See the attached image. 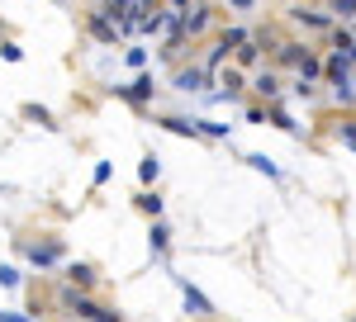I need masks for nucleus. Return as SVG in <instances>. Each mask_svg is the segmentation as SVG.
Instances as JSON below:
<instances>
[{"label": "nucleus", "mask_w": 356, "mask_h": 322, "mask_svg": "<svg viewBox=\"0 0 356 322\" xmlns=\"http://www.w3.org/2000/svg\"><path fill=\"white\" fill-rule=\"evenodd\" d=\"M181 294H186V308H191L195 318H209V313H214V303H209V298L200 294V289H191V285H181Z\"/></svg>", "instance_id": "f257e3e1"}, {"label": "nucleus", "mask_w": 356, "mask_h": 322, "mask_svg": "<svg viewBox=\"0 0 356 322\" xmlns=\"http://www.w3.org/2000/svg\"><path fill=\"white\" fill-rule=\"evenodd\" d=\"M290 15H295V19H300L304 28H332V15H318V10H304V5H295Z\"/></svg>", "instance_id": "f03ea898"}, {"label": "nucleus", "mask_w": 356, "mask_h": 322, "mask_svg": "<svg viewBox=\"0 0 356 322\" xmlns=\"http://www.w3.org/2000/svg\"><path fill=\"white\" fill-rule=\"evenodd\" d=\"M200 85H204V71H181V76H176V90H186V95H191V90H200Z\"/></svg>", "instance_id": "7ed1b4c3"}, {"label": "nucleus", "mask_w": 356, "mask_h": 322, "mask_svg": "<svg viewBox=\"0 0 356 322\" xmlns=\"http://www.w3.org/2000/svg\"><path fill=\"white\" fill-rule=\"evenodd\" d=\"M29 261H33V266H53L57 246H29Z\"/></svg>", "instance_id": "20e7f679"}, {"label": "nucleus", "mask_w": 356, "mask_h": 322, "mask_svg": "<svg viewBox=\"0 0 356 322\" xmlns=\"http://www.w3.org/2000/svg\"><path fill=\"white\" fill-rule=\"evenodd\" d=\"M247 166H252V171H261V176H280V166H275V161H266V157H247Z\"/></svg>", "instance_id": "39448f33"}, {"label": "nucleus", "mask_w": 356, "mask_h": 322, "mask_svg": "<svg viewBox=\"0 0 356 322\" xmlns=\"http://www.w3.org/2000/svg\"><path fill=\"white\" fill-rule=\"evenodd\" d=\"M252 85H257V90H261L266 100H275V90H280V85H275V76H271V71H261V76L252 80Z\"/></svg>", "instance_id": "423d86ee"}, {"label": "nucleus", "mask_w": 356, "mask_h": 322, "mask_svg": "<svg viewBox=\"0 0 356 322\" xmlns=\"http://www.w3.org/2000/svg\"><path fill=\"white\" fill-rule=\"evenodd\" d=\"M166 242H171V232H166V223H152V251H157V256L166 251Z\"/></svg>", "instance_id": "0eeeda50"}, {"label": "nucleus", "mask_w": 356, "mask_h": 322, "mask_svg": "<svg viewBox=\"0 0 356 322\" xmlns=\"http://www.w3.org/2000/svg\"><path fill=\"white\" fill-rule=\"evenodd\" d=\"M195 128H200V133H209V137H228V124H209V119H195Z\"/></svg>", "instance_id": "6e6552de"}, {"label": "nucleus", "mask_w": 356, "mask_h": 322, "mask_svg": "<svg viewBox=\"0 0 356 322\" xmlns=\"http://www.w3.org/2000/svg\"><path fill=\"white\" fill-rule=\"evenodd\" d=\"M124 95H134V100H147V95H152V80H147V76H143V80H134V85H129Z\"/></svg>", "instance_id": "1a4fd4ad"}, {"label": "nucleus", "mask_w": 356, "mask_h": 322, "mask_svg": "<svg viewBox=\"0 0 356 322\" xmlns=\"http://www.w3.org/2000/svg\"><path fill=\"white\" fill-rule=\"evenodd\" d=\"M223 57H228V43H223V38H219V43H214V48H209V62H204V67H209V71H214V67H219Z\"/></svg>", "instance_id": "9d476101"}, {"label": "nucleus", "mask_w": 356, "mask_h": 322, "mask_svg": "<svg viewBox=\"0 0 356 322\" xmlns=\"http://www.w3.org/2000/svg\"><path fill=\"white\" fill-rule=\"evenodd\" d=\"M157 171H162L157 157H143V166H138V176H143V180H157Z\"/></svg>", "instance_id": "9b49d317"}, {"label": "nucleus", "mask_w": 356, "mask_h": 322, "mask_svg": "<svg viewBox=\"0 0 356 322\" xmlns=\"http://www.w3.org/2000/svg\"><path fill=\"white\" fill-rule=\"evenodd\" d=\"M67 275H72L76 285H90V280H95V270H90V266H72V270H67Z\"/></svg>", "instance_id": "f8f14e48"}, {"label": "nucleus", "mask_w": 356, "mask_h": 322, "mask_svg": "<svg viewBox=\"0 0 356 322\" xmlns=\"http://www.w3.org/2000/svg\"><path fill=\"white\" fill-rule=\"evenodd\" d=\"M0 285H5V289H15V285H19V270H15V266H0Z\"/></svg>", "instance_id": "ddd939ff"}, {"label": "nucleus", "mask_w": 356, "mask_h": 322, "mask_svg": "<svg viewBox=\"0 0 356 322\" xmlns=\"http://www.w3.org/2000/svg\"><path fill=\"white\" fill-rule=\"evenodd\" d=\"M332 15H342V19H352V15H356V0H332Z\"/></svg>", "instance_id": "4468645a"}, {"label": "nucleus", "mask_w": 356, "mask_h": 322, "mask_svg": "<svg viewBox=\"0 0 356 322\" xmlns=\"http://www.w3.org/2000/svg\"><path fill=\"white\" fill-rule=\"evenodd\" d=\"M204 24H209V10H195V15H191V24H186V28H191V33H200Z\"/></svg>", "instance_id": "2eb2a0df"}, {"label": "nucleus", "mask_w": 356, "mask_h": 322, "mask_svg": "<svg viewBox=\"0 0 356 322\" xmlns=\"http://www.w3.org/2000/svg\"><path fill=\"white\" fill-rule=\"evenodd\" d=\"M138 204H143V209H147V214H152V218L162 214V199H157V194H143V199H138Z\"/></svg>", "instance_id": "dca6fc26"}, {"label": "nucleus", "mask_w": 356, "mask_h": 322, "mask_svg": "<svg viewBox=\"0 0 356 322\" xmlns=\"http://www.w3.org/2000/svg\"><path fill=\"white\" fill-rule=\"evenodd\" d=\"M124 62H129V67H143V62H147V53H143V48H129V53H124Z\"/></svg>", "instance_id": "f3484780"}, {"label": "nucleus", "mask_w": 356, "mask_h": 322, "mask_svg": "<svg viewBox=\"0 0 356 322\" xmlns=\"http://www.w3.org/2000/svg\"><path fill=\"white\" fill-rule=\"evenodd\" d=\"M337 57H342L347 67H356V43H347V48H337Z\"/></svg>", "instance_id": "a211bd4d"}, {"label": "nucleus", "mask_w": 356, "mask_h": 322, "mask_svg": "<svg viewBox=\"0 0 356 322\" xmlns=\"http://www.w3.org/2000/svg\"><path fill=\"white\" fill-rule=\"evenodd\" d=\"M342 142H347V147H356V124H342Z\"/></svg>", "instance_id": "6ab92c4d"}, {"label": "nucleus", "mask_w": 356, "mask_h": 322, "mask_svg": "<svg viewBox=\"0 0 356 322\" xmlns=\"http://www.w3.org/2000/svg\"><path fill=\"white\" fill-rule=\"evenodd\" d=\"M0 322H33L29 313H0Z\"/></svg>", "instance_id": "aec40b11"}, {"label": "nucleus", "mask_w": 356, "mask_h": 322, "mask_svg": "<svg viewBox=\"0 0 356 322\" xmlns=\"http://www.w3.org/2000/svg\"><path fill=\"white\" fill-rule=\"evenodd\" d=\"M233 5H238V10H257V0H233Z\"/></svg>", "instance_id": "412c9836"}, {"label": "nucleus", "mask_w": 356, "mask_h": 322, "mask_svg": "<svg viewBox=\"0 0 356 322\" xmlns=\"http://www.w3.org/2000/svg\"><path fill=\"white\" fill-rule=\"evenodd\" d=\"M352 85H356V80H352Z\"/></svg>", "instance_id": "4be33fe9"}]
</instances>
